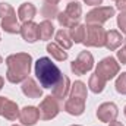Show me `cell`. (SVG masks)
Masks as SVG:
<instances>
[{"instance_id": "1", "label": "cell", "mask_w": 126, "mask_h": 126, "mask_svg": "<svg viewBox=\"0 0 126 126\" xmlns=\"http://www.w3.org/2000/svg\"><path fill=\"white\" fill-rule=\"evenodd\" d=\"M31 63L32 57L28 53H16L10 54L6 57L7 64V72H6V79L12 84H19L24 82L27 78H30L31 72Z\"/></svg>"}, {"instance_id": "2", "label": "cell", "mask_w": 126, "mask_h": 126, "mask_svg": "<svg viewBox=\"0 0 126 126\" xmlns=\"http://www.w3.org/2000/svg\"><path fill=\"white\" fill-rule=\"evenodd\" d=\"M35 75L43 88H53L62 78L60 69L48 57H41L35 62Z\"/></svg>"}, {"instance_id": "3", "label": "cell", "mask_w": 126, "mask_h": 126, "mask_svg": "<svg viewBox=\"0 0 126 126\" xmlns=\"http://www.w3.org/2000/svg\"><path fill=\"white\" fill-rule=\"evenodd\" d=\"M87 101V85L82 81H76L70 87L69 98L64 103V110L72 116H81L85 111Z\"/></svg>"}, {"instance_id": "4", "label": "cell", "mask_w": 126, "mask_h": 126, "mask_svg": "<svg viewBox=\"0 0 126 126\" xmlns=\"http://www.w3.org/2000/svg\"><path fill=\"white\" fill-rule=\"evenodd\" d=\"M82 15V6L78 1H70L64 12H60L57 15V21L63 28H72L78 25Z\"/></svg>"}, {"instance_id": "5", "label": "cell", "mask_w": 126, "mask_h": 126, "mask_svg": "<svg viewBox=\"0 0 126 126\" xmlns=\"http://www.w3.org/2000/svg\"><path fill=\"white\" fill-rule=\"evenodd\" d=\"M119 70H120V66L119 63L116 62L114 57H106L103 59L101 62L97 64V69H95V75L98 78H101L103 81H110L113 79L116 75H119Z\"/></svg>"}, {"instance_id": "6", "label": "cell", "mask_w": 126, "mask_h": 126, "mask_svg": "<svg viewBox=\"0 0 126 126\" xmlns=\"http://www.w3.org/2000/svg\"><path fill=\"white\" fill-rule=\"evenodd\" d=\"M107 31L101 25H88L84 44L87 47H103L106 44Z\"/></svg>"}, {"instance_id": "7", "label": "cell", "mask_w": 126, "mask_h": 126, "mask_svg": "<svg viewBox=\"0 0 126 126\" xmlns=\"http://www.w3.org/2000/svg\"><path fill=\"white\" fill-rule=\"evenodd\" d=\"M116 13L114 7L111 6H100L97 9H93L91 12L87 13L85 19H87V24L88 25H103L104 22H107L110 18H113Z\"/></svg>"}, {"instance_id": "8", "label": "cell", "mask_w": 126, "mask_h": 126, "mask_svg": "<svg viewBox=\"0 0 126 126\" xmlns=\"http://www.w3.org/2000/svg\"><path fill=\"white\" fill-rule=\"evenodd\" d=\"M38 110H40V119L41 120H51L59 114L60 106H59V101L53 95H47L41 101Z\"/></svg>"}, {"instance_id": "9", "label": "cell", "mask_w": 126, "mask_h": 126, "mask_svg": "<svg viewBox=\"0 0 126 126\" xmlns=\"http://www.w3.org/2000/svg\"><path fill=\"white\" fill-rule=\"evenodd\" d=\"M94 67V57L90 51H81L79 56L72 62L70 69L75 75H85L87 72H90Z\"/></svg>"}, {"instance_id": "10", "label": "cell", "mask_w": 126, "mask_h": 126, "mask_svg": "<svg viewBox=\"0 0 126 126\" xmlns=\"http://www.w3.org/2000/svg\"><path fill=\"white\" fill-rule=\"evenodd\" d=\"M19 109L18 104L6 97H0V116H3L7 120H16L19 119Z\"/></svg>"}, {"instance_id": "11", "label": "cell", "mask_w": 126, "mask_h": 126, "mask_svg": "<svg viewBox=\"0 0 126 126\" xmlns=\"http://www.w3.org/2000/svg\"><path fill=\"white\" fill-rule=\"evenodd\" d=\"M117 114H119V110H117V106L114 103H103L97 110V117L106 123L116 120Z\"/></svg>"}, {"instance_id": "12", "label": "cell", "mask_w": 126, "mask_h": 126, "mask_svg": "<svg viewBox=\"0 0 126 126\" xmlns=\"http://www.w3.org/2000/svg\"><path fill=\"white\" fill-rule=\"evenodd\" d=\"M19 120L25 126H34L40 120V110L34 106H27L19 113Z\"/></svg>"}, {"instance_id": "13", "label": "cell", "mask_w": 126, "mask_h": 126, "mask_svg": "<svg viewBox=\"0 0 126 126\" xmlns=\"http://www.w3.org/2000/svg\"><path fill=\"white\" fill-rule=\"evenodd\" d=\"M69 93H70V79H69L67 76L62 75L60 81L53 87L51 94H53V97H54L57 101H62L63 98H66V95L69 94Z\"/></svg>"}, {"instance_id": "14", "label": "cell", "mask_w": 126, "mask_h": 126, "mask_svg": "<svg viewBox=\"0 0 126 126\" xmlns=\"http://www.w3.org/2000/svg\"><path fill=\"white\" fill-rule=\"evenodd\" d=\"M22 38L27 41V43H35L38 40V25L35 22H25L22 27H21V32Z\"/></svg>"}, {"instance_id": "15", "label": "cell", "mask_w": 126, "mask_h": 126, "mask_svg": "<svg viewBox=\"0 0 126 126\" xmlns=\"http://www.w3.org/2000/svg\"><path fill=\"white\" fill-rule=\"evenodd\" d=\"M1 28L9 34H19L21 32V25L16 19V12H10L7 16L1 19Z\"/></svg>"}, {"instance_id": "16", "label": "cell", "mask_w": 126, "mask_h": 126, "mask_svg": "<svg viewBox=\"0 0 126 126\" xmlns=\"http://www.w3.org/2000/svg\"><path fill=\"white\" fill-rule=\"evenodd\" d=\"M22 93L28 98H40L43 95V90L37 85V82L32 78H27L22 82Z\"/></svg>"}, {"instance_id": "17", "label": "cell", "mask_w": 126, "mask_h": 126, "mask_svg": "<svg viewBox=\"0 0 126 126\" xmlns=\"http://www.w3.org/2000/svg\"><path fill=\"white\" fill-rule=\"evenodd\" d=\"M122 43H123V37H122V34L119 31L111 30V31L107 32V35H106V44H104V46H106L110 51L119 48V47L122 46Z\"/></svg>"}, {"instance_id": "18", "label": "cell", "mask_w": 126, "mask_h": 126, "mask_svg": "<svg viewBox=\"0 0 126 126\" xmlns=\"http://www.w3.org/2000/svg\"><path fill=\"white\" fill-rule=\"evenodd\" d=\"M37 13V9L32 3H22L18 9V18L25 24V22H30L32 21V18L35 16Z\"/></svg>"}, {"instance_id": "19", "label": "cell", "mask_w": 126, "mask_h": 126, "mask_svg": "<svg viewBox=\"0 0 126 126\" xmlns=\"http://www.w3.org/2000/svg\"><path fill=\"white\" fill-rule=\"evenodd\" d=\"M54 34V27L50 21H43L40 25H38V40H43V41H47L53 37Z\"/></svg>"}, {"instance_id": "20", "label": "cell", "mask_w": 126, "mask_h": 126, "mask_svg": "<svg viewBox=\"0 0 126 126\" xmlns=\"http://www.w3.org/2000/svg\"><path fill=\"white\" fill-rule=\"evenodd\" d=\"M56 44H59L63 50H69V48L72 47V44H73L72 37H70L69 31H66V30H60V31L56 32Z\"/></svg>"}, {"instance_id": "21", "label": "cell", "mask_w": 126, "mask_h": 126, "mask_svg": "<svg viewBox=\"0 0 126 126\" xmlns=\"http://www.w3.org/2000/svg\"><path fill=\"white\" fill-rule=\"evenodd\" d=\"M47 51L51 54V57H54V59L59 60V62H63V60L67 59V53L63 50L59 44H56V43H50V44H47Z\"/></svg>"}, {"instance_id": "22", "label": "cell", "mask_w": 126, "mask_h": 126, "mask_svg": "<svg viewBox=\"0 0 126 126\" xmlns=\"http://www.w3.org/2000/svg\"><path fill=\"white\" fill-rule=\"evenodd\" d=\"M70 37H72V41H75V43H84V40H85V35H87V25H75V27H72L70 28Z\"/></svg>"}, {"instance_id": "23", "label": "cell", "mask_w": 126, "mask_h": 126, "mask_svg": "<svg viewBox=\"0 0 126 126\" xmlns=\"http://www.w3.org/2000/svg\"><path fill=\"white\" fill-rule=\"evenodd\" d=\"M88 87H90V90H91L93 93L100 94V93H103V90H104V87H106V81H103V79H101V78H98L95 73H93V75L90 76Z\"/></svg>"}, {"instance_id": "24", "label": "cell", "mask_w": 126, "mask_h": 126, "mask_svg": "<svg viewBox=\"0 0 126 126\" xmlns=\"http://www.w3.org/2000/svg\"><path fill=\"white\" fill-rule=\"evenodd\" d=\"M60 12H59V9H57V4H51V3H46L44 1V4H43V7H41V15L48 21V19H53V18H57V15H59Z\"/></svg>"}, {"instance_id": "25", "label": "cell", "mask_w": 126, "mask_h": 126, "mask_svg": "<svg viewBox=\"0 0 126 126\" xmlns=\"http://www.w3.org/2000/svg\"><path fill=\"white\" fill-rule=\"evenodd\" d=\"M116 91L119 94L126 95V72L120 73L116 79Z\"/></svg>"}, {"instance_id": "26", "label": "cell", "mask_w": 126, "mask_h": 126, "mask_svg": "<svg viewBox=\"0 0 126 126\" xmlns=\"http://www.w3.org/2000/svg\"><path fill=\"white\" fill-rule=\"evenodd\" d=\"M15 9L9 4V3H0V18L3 19L4 16H7L10 12H13Z\"/></svg>"}, {"instance_id": "27", "label": "cell", "mask_w": 126, "mask_h": 126, "mask_svg": "<svg viewBox=\"0 0 126 126\" xmlns=\"http://www.w3.org/2000/svg\"><path fill=\"white\" fill-rule=\"evenodd\" d=\"M117 27L123 34H126V12H120V15L117 16Z\"/></svg>"}, {"instance_id": "28", "label": "cell", "mask_w": 126, "mask_h": 126, "mask_svg": "<svg viewBox=\"0 0 126 126\" xmlns=\"http://www.w3.org/2000/svg\"><path fill=\"white\" fill-rule=\"evenodd\" d=\"M117 59L120 60L122 64H126V44H125V47H122V48L117 51Z\"/></svg>"}, {"instance_id": "29", "label": "cell", "mask_w": 126, "mask_h": 126, "mask_svg": "<svg viewBox=\"0 0 126 126\" xmlns=\"http://www.w3.org/2000/svg\"><path fill=\"white\" fill-rule=\"evenodd\" d=\"M116 7L120 12H126V0H116Z\"/></svg>"}, {"instance_id": "30", "label": "cell", "mask_w": 126, "mask_h": 126, "mask_svg": "<svg viewBox=\"0 0 126 126\" xmlns=\"http://www.w3.org/2000/svg\"><path fill=\"white\" fill-rule=\"evenodd\" d=\"M87 4H90V6H98V4H101L103 3V0H84Z\"/></svg>"}, {"instance_id": "31", "label": "cell", "mask_w": 126, "mask_h": 126, "mask_svg": "<svg viewBox=\"0 0 126 126\" xmlns=\"http://www.w3.org/2000/svg\"><path fill=\"white\" fill-rule=\"evenodd\" d=\"M109 126H123L120 122H117V120H113V122H110L109 123Z\"/></svg>"}, {"instance_id": "32", "label": "cell", "mask_w": 126, "mask_h": 126, "mask_svg": "<svg viewBox=\"0 0 126 126\" xmlns=\"http://www.w3.org/2000/svg\"><path fill=\"white\" fill-rule=\"evenodd\" d=\"M60 0H46V3H51V4H57Z\"/></svg>"}, {"instance_id": "33", "label": "cell", "mask_w": 126, "mask_h": 126, "mask_svg": "<svg viewBox=\"0 0 126 126\" xmlns=\"http://www.w3.org/2000/svg\"><path fill=\"white\" fill-rule=\"evenodd\" d=\"M3 84H4V79H3V78H1V76H0V90H1V88H3Z\"/></svg>"}, {"instance_id": "34", "label": "cell", "mask_w": 126, "mask_h": 126, "mask_svg": "<svg viewBox=\"0 0 126 126\" xmlns=\"http://www.w3.org/2000/svg\"><path fill=\"white\" fill-rule=\"evenodd\" d=\"M1 62H3V59H1V56H0V63H1Z\"/></svg>"}, {"instance_id": "35", "label": "cell", "mask_w": 126, "mask_h": 126, "mask_svg": "<svg viewBox=\"0 0 126 126\" xmlns=\"http://www.w3.org/2000/svg\"><path fill=\"white\" fill-rule=\"evenodd\" d=\"M123 111H125V116H126V106H125V110H123Z\"/></svg>"}, {"instance_id": "36", "label": "cell", "mask_w": 126, "mask_h": 126, "mask_svg": "<svg viewBox=\"0 0 126 126\" xmlns=\"http://www.w3.org/2000/svg\"><path fill=\"white\" fill-rule=\"evenodd\" d=\"M72 126H81V125H72Z\"/></svg>"}, {"instance_id": "37", "label": "cell", "mask_w": 126, "mask_h": 126, "mask_svg": "<svg viewBox=\"0 0 126 126\" xmlns=\"http://www.w3.org/2000/svg\"><path fill=\"white\" fill-rule=\"evenodd\" d=\"M123 41H125V44H126V38H125V40H123Z\"/></svg>"}, {"instance_id": "38", "label": "cell", "mask_w": 126, "mask_h": 126, "mask_svg": "<svg viewBox=\"0 0 126 126\" xmlns=\"http://www.w3.org/2000/svg\"><path fill=\"white\" fill-rule=\"evenodd\" d=\"M12 126H19V125H12Z\"/></svg>"}]
</instances>
